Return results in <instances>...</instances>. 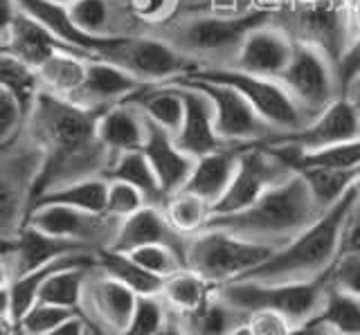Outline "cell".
<instances>
[{"label": "cell", "mask_w": 360, "mask_h": 335, "mask_svg": "<svg viewBox=\"0 0 360 335\" xmlns=\"http://www.w3.org/2000/svg\"><path fill=\"white\" fill-rule=\"evenodd\" d=\"M358 196L360 192L356 185L333 207L315 218L307 230H302L297 237L281 245L266 263L255 268L243 279L266 284H307L324 279L345 250L347 223Z\"/></svg>", "instance_id": "cell-1"}, {"label": "cell", "mask_w": 360, "mask_h": 335, "mask_svg": "<svg viewBox=\"0 0 360 335\" xmlns=\"http://www.w3.org/2000/svg\"><path fill=\"white\" fill-rule=\"evenodd\" d=\"M320 214L322 211L315 205V198L304 176L295 171L284 183L268 189L250 207L234 211V214L212 216L207 228L225 230L281 248L302 230H307Z\"/></svg>", "instance_id": "cell-2"}, {"label": "cell", "mask_w": 360, "mask_h": 335, "mask_svg": "<svg viewBox=\"0 0 360 335\" xmlns=\"http://www.w3.org/2000/svg\"><path fill=\"white\" fill-rule=\"evenodd\" d=\"M279 245L259 243L239 234L207 228L189 237L185 261L189 270L200 275L212 286H223L243 279L255 268L266 263Z\"/></svg>", "instance_id": "cell-3"}, {"label": "cell", "mask_w": 360, "mask_h": 335, "mask_svg": "<svg viewBox=\"0 0 360 335\" xmlns=\"http://www.w3.org/2000/svg\"><path fill=\"white\" fill-rule=\"evenodd\" d=\"M99 59L120 65L135 79L146 86L153 84H174L187 79L202 65L176 48L169 39L146 37V34H129L115 37L101 50Z\"/></svg>", "instance_id": "cell-4"}, {"label": "cell", "mask_w": 360, "mask_h": 335, "mask_svg": "<svg viewBox=\"0 0 360 335\" xmlns=\"http://www.w3.org/2000/svg\"><path fill=\"white\" fill-rule=\"evenodd\" d=\"M270 20L266 9H252L245 14H205L191 16L180 20L172 29L169 41L180 48L191 59L200 61H217L228 59V65L239 52L241 43L250 32Z\"/></svg>", "instance_id": "cell-5"}, {"label": "cell", "mask_w": 360, "mask_h": 335, "mask_svg": "<svg viewBox=\"0 0 360 335\" xmlns=\"http://www.w3.org/2000/svg\"><path fill=\"white\" fill-rule=\"evenodd\" d=\"M45 166V151L27 133L3 147L0 164V228L3 241L25 225Z\"/></svg>", "instance_id": "cell-6"}, {"label": "cell", "mask_w": 360, "mask_h": 335, "mask_svg": "<svg viewBox=\"0 0 360 335\" xmlns=\"http://www.w3.org/2000/svg\"><path fill=\"white\" fill-rule=\"evenodd\" d=\"M326 288H329L326 277L307 284H266L255 279H239L217 286V293L239 310H275L288 317L292 327H297L302 322L318 317Z\"/></svg>", "instance_id": "cell-7"}, {"label": "cell", "mask_w": 360, "mask_h": 335, "mask_svg": "<svg viewBox=\"0 0 360 335\" xmlns=\"http://www.w3.org/2000/svg\"><path fill=\"white\" fill-rule=\"evenodd\" d=\"M189 77L221 81L236 88L277 133H292L311 121V115L297 104V99L288 93V88L273 77L243 72L239 68H232V65H202Z\"/></svg>", "instance_id": "cell-8"}, {"label": "cell", "mask_w": 360, "mask_h": 335, "mask_svg": "<svg viewBox=\"0 0 360 335\" xmlns=\"http://www.w3.org/2000/svg\"><path fill=\"white\" fill-rule=\"evenodd\" d=\"M279 81L297 99L311 119L342 97L335 74V59L320 46L295 39V52Z\"/></svg>", "instance_id": "cell-9"}, {"label": "cell", "mask_w": 360, "mask_h": 335, "mask_svg": "<svg viewBox=\"0 0 360 335\" xmlns=\"http://www.w3.org/2000/svg\"><path fill=\"white\" fill-rule=\"evenodd\" d=\"M292 173L295 171L290 169V164L277 151L264 147V144L243 147L232 183L219 203L212 207V216L234 214V211L250 207L268 189L284 183Z\"/></svg>", "instance_id": "cell-10"}, {"label": "cell", "mask_w": 360, "mask_h": 335, "mask_svg": "<svg viewBox=\"0 0 360 335\" xmlns=\"http://www.w3.org/2000/svg\"><path fill=\"white\" fill-rule=\"evenodd\" d=\"M25 223L37 230L54 234V237L84 243L95 252H104L115 243L122 218L108 216L106 211H88L70 205L43 203L32 205Z\"/></svg>", "instance_id": "cell-11"}, {"label": "cell", "mask_w": 360, "mask_h": 335, "mask_svg": "<svg viewBox=\"0 0 360 335\" xmlns=\"http://www.w3.org/2000/svg\"><path fill=\"white\" fill-rule=\"evenodd\" d=\"M180 81H189L198 86L212 99L214 117H217V131L225 144L250 147V144L266 142L277 133L236 88L221 81L198 79V77H187V79Z\"/></svg>", "instance_id": "cell-12"}, {"label": "cell", "mask_w": 360, "mask_h": 335, "mask_svg": "<svg viewBox=\"0 0 360 335\" xmlns=\"http://www.w3.org/2000/svg\"><path fill=\"white\" fill-rule=\"evenodd\" d=\"M138 301L140 297L129 286H124L99 268H93L84 288L79 313L86 317L93 331L99 335H112L129 327Z\"/></svg>", "instance_id": "cell-13"}, {"label": "cell", "mask_w": 360, "mask_h": 335, "mask_svg": "<svg viewBox=\"0 0 360 335\" xmlns=\"http://www.w3.org/2000/svg\"><path fill=\"white\" fill-rule=\"evenodd\" d=\"M356 138H360V108L354 97L342 95L322 113L315 115L307 126L292 133H277L262 144L264 147H292L313 151Z\"/></svg>", "instance_id": "cell-14"}, {"label": "cell", "mask_w": 360, "mask_h": 335, "mask_svg": "<svg viewBox=\"0 0 360 335\" xmlns=\"http://www.w3.org/2000/svg\"><path fill=\"white\" fill-rule=\"evenodd\" d=\"M0 41H3V54H9V57L32 65L34 70H39L45 61L59 52H82L68 46L65 41H61L34 16L22 12L14 0H5L3 39Z\"/></svg>", "instance_id": "cell-15"}, {"label": "cell", "mask_w": 360, "mask_h": 335, "mask_svg": "<svg viewBox=\"0 0 360 335\" xmlns=\"http://www.w3.org/2000/svg\"><path fill=\"white\" fill-rule=\"evenodd\" d=\"M72 252H95V250H90L84 243L54 237V234L37 230L25 223L14 237L5 239L3 282H14V279L27 275L32 270H39V268Z\"/></svg>", "instance_id": "cell-16"}, {"label": "cell", "mask_w": 360, "mask_h": 335, "mask_svg": "<svg viewBox=\"0 0 360 335\" xmlns=\"http://www.w3.org/2000/svg\"><path fill=\"white\" fill-rule=\"evenodd\" d=\"M292 52H295V37H290L284 27L266 20L245 37L230 65L243 72L279 79L288 68Z\"/></svg>", "instance_id": "cell-17"}, {"label": "cell", "mask_w": 360, "mask_h": 335, "mask_svg": "<svg viewBox=\"0 0 360 335\" xmlns=\"http://www.w3.org/2000/svg\"><path fill=\"white\" fill-rule=\"evenodd\" d=\"M176 84L183 88L185 95V117L178 133L174 136L178 147L194 160L219 149L232 147V144H225L221 140L217 131V117H214L212 99L194 84L189 81H176Z\"/></svg>", "instance_id": "cell-18"}, {"label": "cell", "mask_w": 360, "mask_h": 335, "mask_svg": "<svg viewBox=\"0 0 360 335\" xmlns=\"http://www.w3.org/2000/svg\"><path fill=\"white\" fill-rule=\"evenodd\" d=\"M144 86L146 84L135 79L133 74H129L115 63H110L106 59H90L84 86L72 102L93 110H106L115 104L129 102Z\"/></svg>", "instance_id": "cell-19"}, {"label": "cell", "mask_w": 360, "mask_h": 335, "mask_svg": "<svg viewBox=\"0 0 360 335\" xmlns=\"http://www.w3.org/2000/svg\"><path fill=\"white\" fill-rule=\"evenodd\" d=\"M189 237L180 234L172 223H169L165 207L160 205H146L133 216L124 218L115 243L110 245L112 252H131L142 245H172L178 252L187 254Z\"/></svg>", "instance_id": "cell-20"}, {"label": "cell", "mask_w": 360, "mask_h": 335, "mask_svg": "<svg viewBox=\"0 0 360 335\" xmlns=\"http://www.w3.org/2000/svg\"><path fill=\"white\" fill-rule=\"evenodd\" d=\"M142 153L151 162L158 180H160L165 198L185 189L191 171H194L196 160L178 147L174 133H169L149 121V136H146Z\"/></svg>", "instance_id": "cell-21"}, {"label": "cell", "mask_w": 360, "mask_h": 335, "mask_svg": "<svg viewBox=\"0 0 360 335\" xmlns=\"http://www.w3.org/2000/svg\"><path fill=\"white\" fill-rule=\"evenodd\" d=\"M146 136H149V119L133 99L99 113L97 138L110 153V158L127 151H142Z\"/></svg>", "instance_id": "cell-22"}, {"label": "cell", "mask_w": 360, "mask_h": 335, "mask_svg": "<svg viewBox=\"0 0 360 335\" xmlns=\"http://www.w3.org/2000/svg\"><path fill=\"white\" fill-rule=\"evenodd\" d=\"M75 25L86 37L104 41L129 37L131 23H138L129 7V0H77L70 5Z\"/></svg>", "instance_id": "cell-23"}, {"label": "cell", "mask_w": 360, "mask_h": 335, "mask_svg": "<svg viewBox=\"0 0 360 335\" xmlns=\"http://www.w3.org/2000/svg\"><path fill=\"white\" fill-rule=\"evenodd\" d=\"M14 3L22 9V12H27L50 32H54V34L61 41H65L68 46L90 54L93 59H99L101 50H104L110 41V39L97 41V39L86 37L84 32L75 25L72 14H70V5L56 3V0H14Z\"/></svg>", "instance_id": "cell-24"}, {"label": "cell", "mask_w": 360, "mask_h": 335, "mask_svg": "<svg viewBox=\"0 0 360 335\" xmlns=\"http://www.w3.org/2000/svg\"><path fill=\"white\" fill-rule=\"evenodd\" d=\"M241 149L243 147H225L198 158L185 185L187 192L205 198L207 203H212V207L217 205L232 183Z\"/></svg>", "instance_id": "cell-25"}, {"label": "cell", "mask_w": 360, "mask_h": 335, "mask_svg": "<svg viewBox=\"0 0 360 335\" xmlns=\"http://www.w3.org/2000/svg\"><path fill=\"white\" fill-rule=\"evenodd\" d=\"M172 317L180 324V329L187 335H230L236 327L248 322L250 313L232 306L214 288V293L207 297V301L200 308L187 313V315H178V317L172 315Z\"/></svg>", "instance_id": "cell-26"}, {"label": "cell", "mask_w": 360, "mask_h": 335, "mask_svg": "<svg viewBox=\"0 0 360 335\" xmlns=\"http://www.w3.org/2000/svg\"><path fill=\"white\" fill-rule=\"evenodd\" d=\"M131 99L142 108L144 117L149 119L151 124L176 136L185 117V95H183V88L176 81L144 86L142 91L135 93Z\"/></svg>", "instance_id": "cell-27"}, {"label": "cell", "mask_w": 360, "mask_h": 335, "mask_svg": "<svg viewBox=\"0 0 360 335\" xmlns=\"http://www.w3.org/2000/svg\"><path fill=\"white\" fill-rule=\"evenodd\" d=\"M284 158L292 171L302 169H360V138L338 142L331 147L302 151L292 147H268Z\"/></svg>", "instance_id": "cell-28"}, {"label": "cell", "mask_w": 360, "mask_h": 335, "mask_svg": "<svg viewBox=\"0 0 360 335\" xmlns=\"http://www.w3.org/2000/svg\"><path fill=\"white\" fill-rule=\"evenodd\" d=\"M90 59L93 57H88V54H82V52L54 54L52 59H48L39 68L43 91L65 97V99H75L84 86Z\"/></svg>", "instance_id": "cell-29"}, {"label": "cell", "mask_w": 360, "mask_h": 335, "mask_svg": "<svg viewBox=\"0 0 360 335\" xmlns=\"http://www.w3.org/2000/svg\"><path fill=\"white\" fill-rule=\"evenodd\" d=\"M104 178L106 180H122V183L138 187L146 196V200H149V205L162 207L167 200L162 194L160 180H158L151 162L146 160V155L142 151H127V153L112 155L104 171Z\"/></svg>", "instance_id": "cell-30"}, {"label": "cell", "mask_w": 360, "mask_h": 335, "mask_svg": "<svg viewBox=\"0 0 360 335\" xmlns=\"http://www.w3.org/2000/svg\"><path fill=\"white\" fill-rule=\"evenodd\" d=\"M106 196H108L106 178L88 176V178H79V180L63 183V185L48 189V192H43L34 198L32 205L54 203V205H70V207L88 209V211H106Z\"/></svg>", "instance_id": "cell-31"}, {"label": "cell", "mask_w": 360, "mask_h": 335, "mask_svg": "<svg viewBox=\"0 0 360 335\" xmlns=\"http://www.w3.org/2000/svg\"><path fill=\"white\" fill-rule=\"evenodd\" d=\"M214 288L210 282H205L200 275H196L194 270H185L176 272L174 277L165 279L160 299L167 306L169 315H187V313L200 308L207 301V297L214 293Z\"/></svg>", "instance_id": "cell-32"}, {"label": "cell", "mask_w": 360, "mask_h": 335, "mask_svg": "<svg viewBox=\"0 0 360 335\" xmlns=\"http://www.w3.org/2000/svg\"><path fill=\"white\" fill-rule=\"evenodd\" d=\"M97 268L104 270L106 275L115 277L124 286H129L138 297H160L162 293L165 279L144 270L140 263H135L131 256L124 252H112V250L99 252Z\"/></svg>", "instance_id": "cell-33"}, {"label": "cell", "mask_w": 360, "mask_h": 335, "mask_svg": "<svg viewBox=\"0 0 360 335\" xmlns=\"http://www.w3.org/2000/svg\"><path fill=\"white\" fill-rule=\"evenodd\" d=\"M162 207L169 223L185 237H194V234L202 232L212 218V203L187 192V189H180L174 196H169Z\"/></svg>", "instance_id": "cell-34"}, {"label": "cell", "mask_w": 360, "mask_h": 335, "mask_svg": "<svg viewBox=\"0 0 360 335\" xmlns=\"http://www.w3.org/2000/svg\"><path fill=\"white\" fill-rule=\"evenodd\" d=\"M297 173L304 176L322 214L360 180V169H302Z\"/></svg>", "instance_id": "cell-35"}, {"label": "cell", "mask_w": 360, "mask_h": 335, "mask_svg": "<svg viewBox=\"0 0 360 335\" xmlns=\"http://www.w3.org/2000/svg\"><path fill=\"white\" fill-rule=\"evenodd\" d=\"M318 317L335 335H360V297L329 284Z\"/></svg>", "instance_id": "cell-36"}, {"label": "cell", "mask_w": 360, "mask_h": 335, "mask_svg": "<svg viewBox=\"0 0 360 335\" xmlns=\"http://www.w3.org/2000/svg\"><path fill=\"white\" fill-rule=\"evenodd\" d=\"M75 315H79V310L37 299L18 317V335H45L65 324L68 320H72Z\"/></svg>", "instance_id": "cell-37"}, {"label": "cell", "mask_w": 360, "mask_h": 335, "mask_svg": "<svg viewBox=\"0 0 360 335\" xmlns=\"http://www.w3.org/2000/svg\"><path fill=\"white\" fill-rule=\"evenodd\" d=\"M124 254H129L135 263H140L144 268V270H149L162 279L174 277L176 272L187 268L183 252H178L172 245H142V248H135Z\"/></svg>", "instance_id": "cell-38"}, {"label": "cell", "mask_w": 360, "mask_h": 335, "mask_svg": "<svg viewBox=\"0 0 360 335\" xmlns=\"http://www.w3.org/2000/svg\"><path fill=\"white\" fill-rule=\"evenodd\" d=\"M169 320V310L160 297H140L131 324L112 335H158Z\"/></svg>", "instance_id": "cell-39"}, {"label": "cell", "mask_w": 360, "mask_h": 335, "mask_svg": "<svg viewBox=\"0 0 360 335\" xmlns=\"http://www.w3.org/2000/svg\"><path fill=\"white\" fill-rule=\"evenodd\" d=\"M30 110L20 104L16 95L0 88V144H9L20 138L27 129Z\"/></svg>", "instance_id": "cell-40"}, {"label": "cell", "mask_w": 360, "mask_h": 335, "mask_svg": "<svg viewBox=\"0 0 360 335\" xmlns=\"http://www.w3.org/2000/svg\"><path fill=\"white\" fill-rule=\"evenodd\" d=\"M149 205L146 196L138 187L122 180H108V196H106V214L115 218H129L135 211Z\"/></svg>", "instance_id": "cell-41"}, {"label": "cell", "mask_w": 360, "mask_h": 335, "mask_svg": "<svg viewBox=\"0 0 360 335\" xmlns=\"http://www.w3.org/2000/svg\"><path fill=\"white\" fill-rule=\"evenodd\" d=\"M326 282L360 297V248L342 250L335 265L331 268V272L326 275Z\"/></svg>", "instance_id": "cell-42"}, {"label": "cell", "mask_w": 360, "mask_h": 335, "mask_svg": "<svg viewBox=\"0 0 360 335\" xmlns=\"http://www.w3.org/2000/svg\"><path fill=\"white\" fill-rule=\"evenodd\" d=\"M335 74H338L340 93L349 97L354 88L360 84V37L349 41L345 46V50L338 54Z\"/></svg>", "instance_id": "cell-43"}, {"label": "cell", "mask_w": 360, "mask_h": 335, "mask_svg": "<svg viewBox=\"0 0 360 335\" xmlns=\"http://www.w3.org/2000/svg\"><path fill=\"white\" fill-rule=\"evenodd\" d=\"M180 0H129V7L138 23L162 25L176 14Z\"/></svg>", "instance_id": "cell-44"}, {"label": "cell", "mask_w": 360, "mask_h": 335, "mask_svg": "<svg viewBox=\"0 0 360 335\" xmlns=\"http://www.w3.org/2000/svg\"><path fill=\"white\" fill-rule=\"evenodd\" d=\"M255 335H290L292 324L288 317L275 310H255L248 317Z\"/></svg>", "instance_id": "cell-45"}, {"label": "cell", "mask_w": 360, "mask_h": 335, "mask_svg": "<svg viewBox=\"0 0 360 335\" xmlns=\"http://www.w3.org/2000/svg\"><path fill=\"white\" fill-rule=\"evenodd\" d=\"M356 245H360V196L356 198V203L352 207V214H349V223H347V232H345V250L356 248Z\"/></svg>", "instance_id": "cell-46"}, {"label": "cell", "mask_w": 360, "mask_h": 335, "mask_svg": "<svg viewBox=\"0 0 360 335\" xmlns=\"http://www.w3.org/2000/svg\"><path fill=\"white\" fill-rule=\"evenodd\" d=\"M345 25H347V43L360 37V0H349L345 7Z\"/></svg>", "instance_id": "cell-47"}, {"label": "cell", "mask_w": 360, "mask_h": 335, "mask_svg": "<svg viewBox=\"0 0 360 335\" xmlns=\"http://www.w3.org/2000/svg\"><path fill=\"white\" fill-rule=\"evenodd\" d=\"M90 324L86 322V317L79 313V315H75L72 320H68L65 324H61V327H56L54 331L45 333V335H90Z\"/></svg>", "instance_id": "cell-48"}, {"label": "cell", "mask_w": 360, "mask_h": 335, "mask_svg": "<svg viewBox=\"0 0 360 335\" xmlns=\"http://www.w3.org/2000/svg\"><path fill=\"white\" fill-rule=\"evenodd\" d=\"M290 335H335V333L326 327L320 317H313V320L297 324V327H292Z\"/></svg>", "instance_id": "cell-49"}, {"label": "cell", "mask_w": 360, "mask_h": 335, "mask_svg": "<svg viewBox=\"0 0 360 335\" xmlns=\"http://www.w3.org/2000/svg\"><path fill=\"white\" fill-rule=\"evenodd\" d=\"M158 335H187L183 329H180V324L172 317V315H169V320H167V324H165V327H162V331L160 333H158Z\"/></svg>", "instance_id": "cell-50"}, {"label": "cell", "mask_w": 360, "mask_h": 335, "mask_svg": "<svg viewBox=\"0 0 360 335\" xmlns=\"http://www.w3.org/2000/svg\"><path fill=\"white\" fill-rule=\"evenodd\" d=\"M230 335H255V333H252V329H250V324L245 322V324H241V327H236Z\"/></svg>", "instance_id": "cell-51"}, {"label": "cell", "mask_w": 360, "mask_h": 335, "mask_svg": "<svg viewBox=\"0 0 360 335\" xmlns=\"http://www.w3.org/2000/svg\"><path fill=\"white\" fill-rule=\"evenodd\" d=\"M295 3L304 5V7H313V5H322V3H329V0H295Z\"/></svg>", "instance_id": "cell-52"}, {"label": "cell", "mask_w": 360, "mask_h": 335, "mask_svg": "<svg viewBox=\"0 0 360 335\" xmlns=\"http://www.w3.org/2000/svg\"><path fill=\"white\" fill-rule=\"evenodd\" d=\"M356 95H360V84L354 88V91H352V95H349V97H356Z\"/></svg>", "instance_id": "cell-53"}, {"label": "cell", "mask_w": 360, "mask_h": 335, "mask_svg": "<svg viewBox=\"0 0 360 335\" xmlns=\"http://www.w3.org/2000/svg\"><path fill=\"white\" fill-rule=\"evenodd\" d=\"M56 3H63V5H72V3H77V0H56Z\"/></svg>", "instance_id": "cell-54"}, {"label": "cell", "mask_w": 360, "mask_h": 335, "mask_svg": "<svg viewBox=\"0 0 360 335\" xmlns=\"http://www.w3.org/2000/svg\"><path fill=\"white\" fill-rule=\"evenodd\" d=\"M358 192H360V180H358Z\"/></svg>", "instance_id": "cell-55"}, {"label": "cell", "mask_w": 360, "mask_h": 335, "mask_svg": "<svg viewBox=\"0 0 360 335\" xmlns=\"http://www.w3.org/2000/svg\"><path fill=\"white\" fill-rule=\"evenodd\" d=\"M93 335H99V333H97V331H93Z\"/></svg>", "instance_id": "cell-56"}, {"label": "cell", "mask_w": 360, "mask_h": 335, "mask_svg": "<svg viewBox=\"0 0 360 335\" xmlns=\"http://www.w3.org/2000/svg\"><path fill=\"white\" fill-rule=\"evenodd\" d=\"M90 335H93V331H90Z\"/></svg>", "instance_id": "cell-57"}, {"label": "cell", "mask_w": 360, "mask_h": 335, "mask_svg": "<svg viewBox=\"0 0 360 335\" xmlns=\"http://www.w3.org/2000/svg\"><path fill=\"white\" fill-rule=\"evenodd\" d=\"M356 248H360V245H356Z\"/></svg>", "instance_id": "cell-58"}]
</instances>
